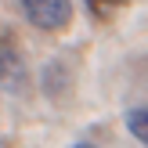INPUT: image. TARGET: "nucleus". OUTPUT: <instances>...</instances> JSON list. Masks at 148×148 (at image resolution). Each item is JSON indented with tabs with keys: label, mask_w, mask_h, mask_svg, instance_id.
Segmentation results:
<instances>
[{
	"label": "nucleus",
	"mask_w": 148,
	"mask_h": 148,
	"mask_svg": "<svg viewBox=\"0 0 148 148\" xmlns=\"http://www.w3.org/2000/svg\"><path fill=\"white\" fill-rule=\"evenodd\" d=\"M25 18L43 33H62L72 22V0H18Z\"/></svg>",
	"instance_id": "nucleus-1"
},
{
	"label": "nucleus",
	"mask_w": 148,
	"mask_h": 148,
	"mask_svg": "<svg viewBox=\"0 0 148 148\" xmlns=\"http://www.w3.org/2000/svg\"><path fill=\"white\" fill-rule=\"evenodd\" d=\"M0 83L7 90H18L25 83V58H22L18 40L7 25H0Z\"/></svg>",
	"instance_id": "nucleus-2"
},
{
	"label": "nucleus",
	"mask_w": 148,
	"mask_h": 148,
	"mask_svg": "<svg viewBox=\"0 0 148 148\" xmlns=\"http://www.w3.org/2000/svg\"><path fill=\"white\" fill-rule=\"evenodd\" d=\"M127 130L141 145H148V108H130L127 112Z\"/></svg>",
	"instance_id": "nucleus-3"
},
{
	"label": "nucleus",
	"mask_w": 148,
	"mask_h": 148,
	"mask_svg": "<svg viewBox=\"0 0 148 148\" xmlns=\"http://www.w3.org/2000/svg\"><path fill=\"white\" fill-rule=\"evenodd\" d=\"M123 4H127V0H87V11H90L94 18H108V14L119 11Z\"/></svg>",
	"instance_id": "nucleus-4"
},
{
	"label": "nucleus",
	"mask_w": 148,
	"mask_h": 148,
	"mask_svg": "<svg viewBox=\"0 0 148 148\" xmlns=\"http://www.w3.org/2000/svg\"><path fill=\"white\" fill-rule=\"evenodd\" d=\"M72 148H98V145H87V141H79V145H72Z\"/></svg>",
	"instance_id": "nucleus-5"
}]
</instances>
